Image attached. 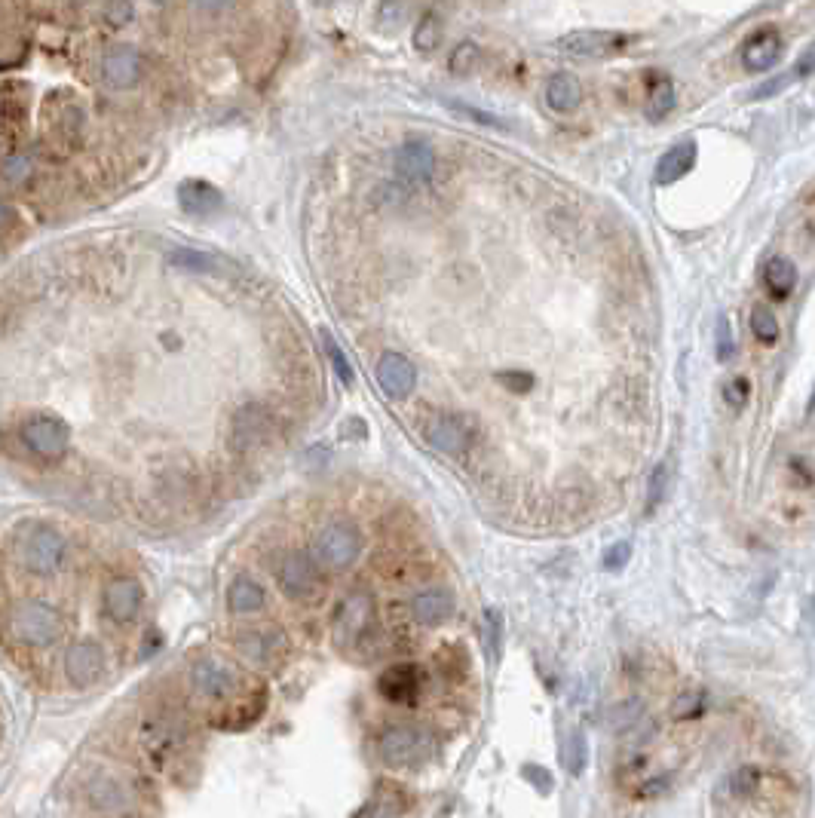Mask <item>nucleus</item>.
I'll use <instances>...</instances> for the list:
<instances>
[{
    "label": "nucleus",
    "mask_w": 815,
    "mask_h": 818,
    "mask_svg": "<svg viewBox=\"0 0 815 818\" xmlns=\"http://www.w3.org/2000/svg\"><path fill=\"white\" fill-rule=\"evenodd\" d=\"M154 4H166V0H154Z\"/></svg>",
    "instance_id": "50"
},
{
    "label": "nucleus",
    "mask_w": 815,
    "mask_h": 818,
    "mask_svg": "<svg viewBox=\"0 0 815 818\" xmlns=\"http://www.w3.org/2000/svg\"><path fill=\"white\" fill-rule=\"evenodd\" d=\"M699 705H702L699 693H684L681 702H678V708H675V717H693L699 711Z\"/></svg>",
    "instance_id": "44"
},
{
    "label": "nucleus",
    "mask_w": 815,
    "mask_h": 818,
    "mask_svg": "<svg viewBox=\"0 0 815 818\" xmlns=\"http://www.w3.org/2000/svg\"><path fill=\"white\" fill-rule=\"evenodd\" d=\"M478 43H472V40H463L457 50L451 53V62H448V68H451V74L454 77H466V74H472L475 71V65H478Z\"/></svg>",
    "instance_id": "33"
},
{
    "label": "nucleus",
    "mask_w": 815,
    "mask_h": 818,
    "mask_svg": "<svg viewBox=\"0 0 815 818\" xmlns=\"http://www.w3.org/2000/svg\"><path fill=\"white\" fill-rule=\"evenodd\" d=\"M178 206L187 212V215H197V218H209L215 215L221 206H224V197L221 190L209 181H200V178H190L178 187Z\"/></svg>",
    "instance_id": "18"
},
{
    "label": "nucleus",
    "mask_w": 815,
    "mask_h": 818,
    "mask_svg": "<svg viewBox=\"0 0 815 818\" xmlns=\"http://www.w3.org/2000/svg\"><path fill=\"white\" fill-rule=\"evenodd\" d=\"M132 16H135V10H132V0H108V4H105V19H108L114 28L129 25V22H132Z\"/></svg>",
    "instance_id": "37"
},
{
    "label": "nucleus",
    "mask_w": 815,
    "mask_h": 818,
    "mask_svg": "<svg viewBox=\"0 0 815 818\" xmlns=\"http://www.w3.org/2000/svg\"><path fill=\"white\" fill-rule=\"evenodd\" d=\"M264 604H267V592H264V586L255 580V576H249V573L233 576V583L227 586V607H230V613L252 616V613L264 610Z\"/></svg>",
    "instance_id": "23"
},
{
    "label": "nucleus",
    "mask_w": 815,
    "mask_h": 818,
    "mask_svg": "<svg viewBox=\"0 0 815 818\" xmlns=\"http://www.w3.org/2000/svg\"><path fill=\"white\" fill-rule=\"evenodd\" d=\"M436 169V154L426 141H405L396 151V172L411 181H426Z\"/></svg>",
    "instance_id": "22"
},
{
    "label": "nucleus",
    "mask_w": 815,
    "mask_h": 818,
    "mask_svg": "<svg viewBox=\"0 0 815 818\" xmlns=\"http://www.w3.org/2000/svg\"><path fill=\"white\" fill-rule=\"evenodd\" d=\"M190 4H194L197 10H203V13H221V10H227L233 0H190Z\"/></svg>",
    "instance_id": "45"
},
{
    "label": "nucleus",
    "mask_w": 815,
    "mask_h": 818,
    "mask_svg": "<svg viewBox=\"0 0 815 818\" xmlns=\"http://www.w3.org/2000/svg\"><path fill=\"white\" fill-rule=\"evenodd\" d=\"M782 59V37L776 31H757L745 46H742V65L751 74L770 71Z\"/></svg>",
    "instance_id": "20"
},
{
    "label": "nucleus",
    "mask_w": 815,
    "mask_h": 818,
    "mask_svg": "<svg viewBox=\"0 0 815 818\" xmlns=\"http://www.w3.org/2000/svg\"><path fill=\"white\" fill-rule=\"evenodd\" d=\"M276 583L285 598L292 601H313L319 595V570L310 561V555L301 552H285L276 561Z\"/></svg>",
    "instance_id": "8"
},
{
    "label": "nucleus",
    "mask_w": 815,
    "mask_h": 818,
    "mask_svg": "<svg viewBox=\"0 0 815 818\" xmlns=\"http://www.w3.org/2000/svg\"><path fill=\"white\" fill-rule=\"evenodd\" d=\"M273 411L261 402H249L243 408H236L230 417V448L236 454H252L264 448L273 436Z\"/></svg>",
    "instance_id": "6"
},
{
    "label": "nucleus",
    "mask_w": 815,
    "mask_h": 818,
    "mask_svg": "<svg viewBox=\"0 0 815 818\" xmlns=\"http://www.w3.org/2000/svg\"><path fill=\"white\" fill-rule=\"evenodd\" d=\"M629 46V37L619 31H570L555 40V50L577 59H604L616 56Z\"/></svg>",
    "instance_id": "11"
},
{
    "label": "nucleus",
    "mask_w": 815,
    "mask_h": 818,
    "mask_svg": "<svg viewBox=\"0 0 815 818\" xmlns=\"http://www.w3.org/2000/svg\"><path fill=\"white\" fill-rule=\"evenodd\" d=\"M757 785H760V773H757L754 766L736 769V776H733V791H736V794H754Z\"/></svg>",
    "instance_id": "39"
},
{
    "label": "nucleus",
    "mask_w": 815,
    "mask_h": 818,
    "mask_svg": "<svg viewBox=\"0 0 815 818\" xmlns=\"http://www.w3.org/2000/svg\"><path fill=\"white\" fill-rule=\"evenodd\" d=\"M423 439L426 445L445 454V457H460L472 445V429L466 426L463 417L454 414H436L423 423Z\"/></svg>",
    "instance_id": "12"
},
{
    "label": "nucleus",
    "mask_w": 815,
    "mask_h": 818,
    "mask_svg": "<svg viewBox=\"0 0 815 818\" xmlns=\"http://www.w3.org/2000/svg\"><path fill=\"white\" fill-rule=\"evenodd\" d=\"M7 629L19 647L53 650L65 638V616L56 604L43 598H22L10 607Z\"/></svg>",
    "instance_id": "2"
},
{
    "label": "nucleus",
    "mask_w": 815,
    "mask_h": 818,
    "mask_svg": "<svg viewBox=\"0 0 815 818\" xmlns=\"http://www.w3.org/2000/svg\"><path fill=\"white\" fill-rule=\"evenodd\" d=\"M632 558V546L629 543H613L607 552H604V567L607 570H622Z\"/></svg>",
    "instance_id": "41"
},
{
    "label": "nucleus",
    "mask_w": 815,
    "mask_h": 818,
    "mask_svg": "<svg viewBox=\"0 0 815 818\" xmlns=\"http://www.w3.org/2000/svg\"><path fill=\"white\" fill-rule=\"evenodd\" d=\"M141 74H145V65L135 46H111L102 56V77L111 89H132Z\"/></svg>",
    "instance_id": "15"
},
{
    "label": "nucleus",
    "mask_w": 815,
    "mask_h": 818,
    "mask_svg": "<svg viewBox=\"0 0 815 818\" xmlns=\"http://www.w3.org/2000/svg\"><path fill=\"white\" fill-rule=\"evenodd\" d=\"M724 399H727L733 408H742V405H745V399H748V380H745V377L730 380L727 387H724Z\"/></svg>",
    "instance_id": "42"
},
{
    "label": "nucleus",
    "mask_w": 815,
    "mask_h": 818,
    "mask_svg": "<svg viewBox=\"0 0 815 818\" xmlns=\"http://www.w3.org/2000/svg\"><path fill=\"white\" fill-rule=\"evenodd\" d=\"M68 552H71L68 537L56 524L22 521L13 531V558L25 573L37 576V580H50V576L62 573Z\"/></svg>",
    "instance_id": "1"
},
{
    "label": "nucleus",
    "mask_w": 815,
    "mask_h": 818,
    "mask_svg": "<svg viewBox=\"0 0 815 818\" xmlns=\"http://www.w3.org/2000/svg\"><path fill=\"white\" fill-rule=\"evenodd\" d=\"M693 166H696V144H693V141L675 144V148L665 151V154L659 157V163H656V181H659V184L681 181Z\"/></svg>",
    "instance_id": "25"
},
{
    "label": "nucleus",
    "mask_w": 815,
    "mask_h": 818,
    "mask_svg": "<svg viewBox=\"0 0 815 818\" xmlns=\"http://www.w3.org/2000/svg\"><path fill=\"white\" fill-rule=\"evenodd\" d=\"M733 353H736V344H733V334H730V322L721 316V322H717V359L730 362Z\"/></svg>",
    "instance_id": "38"
},
{
    "label": "nucleus",
    "mask_w": 815,
    "mask_h": 818,
    "mask_svg": "<svg viewBox=\"0 0 815 818\" xmlns=\"http://www.w3.org/2000/svg\"><path fill=\"white\" fill-rule=\"evenodd\" d=\"M62 668H65L68 684L77 687V690H86L92 684H99V678L105 675V650H102V644L92 641V638L71 641L65 647Z\"/></svg>",
    "instance_id": "9"
},
{
    "label": "nucleus",
    "mask_w": 815,
    "mask_h": 818,
    "mask_svg": "<svg viewBox=\"0 0 815 818\" xmlns=\"http://www.w3.org/2000/svg\"><path fill=\"white\" fill-rule=\"evenodd\" d=\"M497 380L503 383L509 393H527V390L534 387V377L524 374V371H503V374H497Z\"/></svg>",
    "instance_id": "40"
},
{
    "label": "nucleus",
    "mask_w": 815,
    "mask_h": 818,
    "mask_svg": "<svg viewBox=\"0 0 815 818\" xmlns=\"http://www.w3.org/2000/svg\"><path fill=\"white\" fill-rule=\"evenodd\" d=\"M457 111L469 114L472 120H485V126H500V120H497V117H491V114H485V111H475V108H466V105H457Z\"/></svg>",
    "instance_id": "46"
},
{
    "label": "nucleus",
    "mask_w": 815,
    "mask_h": 818,
    "mask_svg": "<svg viewBox=\"0 0 815 818\" xmlns=\"http://www.w3.org/2000/svg\"><path fill=\"white\" fill-rule=\"evenodd\" d=\"M439 43H442V19L436 13H426L414 28V50L433 53L439 50Z\"/></svg>",
    "instance_id": "31"
},
{
    "label": "nucleus",
    "mask_w": 815,
    "mask_h": 818,
    "mask_svg": "<svg viewBox=\"0 0 815 818\" xmlns=\"http://www.w3.org/2000/svg\"><path fill=\"white\" fill-rule=\"evenodd\" d=\"M319 334H322V350H325V356H328V362H331L334 374H338V380L344 383V387H353V383H356V374H353V365H350L347 353L341 350V344L334 341L325 328H322Z\"/></svg>",
    "instance_id": "30"
},
{
    "label": "nucleus",
    "mask_w": 815,
    "mask_h": 818,
    "mask_svg": "<svg viewBox=\"0 0 815 818\" xmlns=\"http://www.w3.org/2000/svg\"><path fill=\"white\" fill-rule=\"evenodd\" d=\"M564 763H567V769H570L573 776H580L583 769H586V763H589V748H586V736H583V733H573V736L567 739Z\"/></svg>",
    "instance_id": "34"
},
{
    "label": "nucleus",
    "mask_w": 815,
    "mask_h": 818,
    "mask_svg": "<svg viewBox=\"0 0 815 818\" xmlns=\"http://www.w3.org/2000/svg\"><path fill=\"white\" fill-rule=\"evenodd\" d=\"M580 99H583V86H580V80L573 77V74L561 71V74L549 77V83H546V105L552 111L570 114L573 108L580 105Z\"/></svg>",
    "instance_id": "26"
},
{
    "label": "nucleus",
    "mask_w": 815,
    "mask_h": 818,
    "mask_svg": "<svg viewBox=\"0 0 815 818\" xmlns=\"http://www.w3.org/2000/svg\"><path fill=\"white\" fill-rule=\"evenodd\" d=\"M282 647H285V638L279 632H264V629H252V632H243L236 638V650L243 653L252 665L276 662Z\"/></svg>",
    "instance_id": "24"
},
{
    "label": "nucleus",
    "mask_w": 815,
    "mask_h": 818,
    "mask_svg": "<svg viewBox=\"0 0 815 818\" xmlns=\"http://www.w3.org/2000/svg\"><path fill=\"white\" fill-rule=\"evenodd\" d=\"M638 714H641V705H638V702H629V705L616 708L613 720H616V727H619V724H622V727H632L635 720H638Z\"/></svg>",
    "instance_id": "43"
},
{
    "label": "nucleus",
    "mask_w": 815,
    "mask_h": 818,
    "mask_svg": "<svg viewBox=\"0 0 815 818\" xmlns=\"http://www.w3.org/2000/svg\"><path fill=\"white\" fill-rule=\"evenodd\" d=\"M377 754L380 760L393 766V769H411L417 763L426 760L429 754V739L423 730L417 727H408V724H396V727H387L377 739Z\"/></svg>",
    "instance_id": "7"
},
{
    "label": "nucleus",
    "mask_w": 815,
    "mask_h": 818,
    "mask_svg": "<svg viewBox=\"0 0 815 818\" xmlns=\"http://www.w3.org/2000/svg\"><path fill=\"white\" fill-rule=\"evenodd\" d=\"M451 613H454V595L442 586L420 589L411 598V616L420 625H442L445 619H451Z\"/></svg>",
    "instance_id": "19"
},
{
    "label": "nucleus",
    "mask_w": 815,
    "mask_h": 818,
    "mask_svg": "<svg viewBox=\"0 0 815 818\" xmlns=\"http://www.w3.org/2000/svg\"><path fill=\"white\" fill-rule=\"evenodd\" d=\"M359 549H362V537L356 527L350 521H331L316 531L310 543V561L316 564V570L341 573L359 558Z\"/></svg>",
    "instance_id": "3"
},
{
    "label": "nucleus",
    "mask_w": 815,
    "mask_h": 818,
    "mask_svg": "<svg viewBox=\"0 0 815 818\" xmlns=\"http://www.w3.org/2000/svg\"><path fill=\"white\" fill-rule=\"evenodd\" d=\"M420 687H423L420 668L411 665V662L390 665V668L377 678L380 696L387 699V702H393V705H411V702L420 696Z\"/></svg>",
    "instance_id": "16"
},
{
    "label": "nucleus",
    "mask_w": 815,
    "mask_h": 818,
    "mask_svg": "<svg viewBox=\"0 0 815 818\" xmlns=\"http://www.w3.org/2000/svg\"><path fill=\"white\" fill-rule=\"evenodd\" d=\"M19 436H22V445L28 448V454L43 463L62 460L71 448V426L59 414H50V411L31 414L22 423Z\"/></svg>",
    "instance_id": "4"
},
{
    "label": "nucleus",
    "mask_w": 815,
    "mask_h": 818,
    "mask_svg": "<svg viewBox=\"0 0 815 818\" xmlns=\"http://www.w3.org/2000/svg\"><path fill=\"white\" fill-rule=\"evenodd\" d=\"M4 218H7V212H4V206H0V224H4Z\"/></svg>",
    "instance_id": "49"
},
{
    "label": "nucleus",
    "mask_w": 815,
    "mask_h": 818,
    "mask_svg": "<svg viewBox=\"0 0 815 818\" xmlns=\"http://www.w3.org/2000/svg\"><path fill=\"white\" fill-rule=\"evenodd\" d=\"M763 282L779 301H785L794 292V285H797V267L788 258L776 255V258H770V264L763 267Z\"/></svg>",
    "instance_id": "27"
},
{
    "label": "nucleus",
    "mask_w": 815,
    "mask_h": 818,
    "mask_svg": "<svg viewBox=\"0 0 815 818\" xmlns=\"http://www.w3.org/2000/svg\"><path fill=\"white\" fill-rule=\"evenodd\" d=\"M166 261L175 270H187V273H215L218 270V258H212L206 252H194V249H172Z\"/></svg>",
    "instance_id": "29"
},
{
    "label": "nucleus",
    "mask_w": 815,
    "mask_h": 818,
    "mask_svg": "<svg viewBox=\"0 0 815 818\" xmlns=\"http://www.w3.org/2000/svg\"><path fill=\"white\" fill-rule=\"evenodd\" d=\"M34 172V163L22 154H7L4 160H0V175H4V181L10 184H25Z\"/></svg>",
    "instance_id": "35"
},
{
    "label": "nucleus",
    "mask_w": 815,
    "mask_h": 818,
    "mask_svg": "<svg viewBox=\"0 0 815 818\" xmlns=\"http://www.w3.org/2000/svg\"><path fill=\"white\" fill-rule=\"evenodd\" d=\"M665 488H668V463L662 460L653 472H650V481H647V509H656L665 497Z\"/></svg>",
    "instance_id": "36"
},
{
    "label": "nucleus",
    "mask_w": 815,
    "mask_h": 818,
    "mask_svg": "<svg viewBox=\"0 0 815 818\" xmlns=\"http://www.w3.org/2000/svg\"><path fill=\"white\" fill-rule=\"evenodd\" d=\"M86 797L92 803L95 812H102V815H123L132 803L129 791L123 782H117L114 776L108 773H99V776H92L89 785H86Z\"/></svg>",
    "instance_id": "17"
},
{
    "label": "nucleus",
    "mask_w": 815,
    "mask_h": 818,
    "mask_svg": "<svg viewBox=\"0 0 815 818\" xmlns=\"http://www.w3.org/2000/svg\"><path fill=\"white\" fill-rule=\"evenodd\" d=\"M671 108H675V86H671L668 77H656L653 86H650V95H647V120H662Z\"/></svg>",
    "instance_id": "28"
},
{
    "label": "nucleus",
    "mask_w": 815,
    "mask_h": 818,
    "mask_svg": "<svg viewBox=\"0 0 815 818\" xmlns=\"http://www.w3.org/2000/svg\"><path fill=\"white\" fill-rule=\"evenodd\" d=\"M751 331H754V338L760 341V344H776V338H779V322H776V316L766 310V307H754L751 310Z\"/></svg>",
    "instance_id": "32"
},
{
    "label": "nucleus",
    "mask_w": 815,
    "mask_h": 818,
    "mask_svg": "<svg viewBox=\"0 0 815 818\" xmlns=\"http://www.w3.org/2000/svg\"><path fill=\"white\" fill-rule=\"evenodd\" d=\"M25 86L22 83H7L0 86V132L7 138H19L28 123V102L22 99Z\"/></svg>",
    "instance_id": "21"
},
{
    "label": "nucleus",
    "mask_w": 815,
    "mask_h": 818,
    "mask_svg": "<svg viewBox=\"0 0 815 818\" xmlns=\"http://www.w3.org/2000/svg\"><path fill=\"white\" fill-rule=\"evenodd\" d=\"M374 622H377V607L371 592L356 589L341 601L338 616H334V641L341 647H359L374 629Z\"/></svg>",
    "instance_id": "5"
},
{
    "label": "nucleus",
    "mask_w": 815,
    "mask_h": 818,
    "mask_svg": "<svg viewBox=\"0 0 815 818\" xmlns=\"http://www.w3.org/2000/svg\"><path fill=\"white\" fill-rule=\"evenodd\" d=\"M190 684H194L197 696H203L209 702H221V699L233 696L236 675H233V668L224 665L221 659L203 656V659L194 662V668H190Z\"/></svg>",
    "instance_id": "13"
},
{
    "label": "nucleus",
    "mask_w": 815,
    "mask_h": 818,
    "mask_svg": "<svg viewBox=\"0 0 815 818\" xmlns=\"http://www.w3.org/2000/svg\"><path fill=\"white\" fill-rule=\"evenodd\" d=\"M377 383H380V390L387 393L390 399H408L417 387V368L408 356L402 353H383L377 359Z\"/></svg>",
    "instance_id": "14"
},
{
    "label": "nucleus",
    "mask_w": 815,
    "mask_h": 818,
    "mask_svg": "<svg viewBox=\"0 0 815 818\" xmlns=\"http://www.w3.org/2000/svg\"><path fill=\"white\" fill-rule=\"evenodd\" d=\"M524 776H527V779H534V782H537L540 788H546V791L552 788V779L540 776V766H527V769H524Z\"/></svg>",
    "instance_id": "47"
},
{
    "label": "nucleus",
    "mask_w": 815,
    "mask_h": 818,
    "mask_svg": "<svg viewBox=\"0 0 815 818\" xmlns=\"http://www.w3.org/2000/svg\"><path fill=\"white\" fill-rule=\"evenodd\" d=\"M371 818H402L396 809H390V806H377L374 812H371Z\"/></svg>",
    "instance_id": "48"
},
{
    "label": "nucleus",
    "mask_w": 815,
    "mask_h": 818,
    "mask_svg": "<svg viewBox=\"0 0 815 818\" xmlns=\"http://www.w3.org/2000/svg\"><path fill=\"white\" fill-rule=\"evenodd\" d=\"M141 607H145V589H141L135 576L120 573V576H114V580H108V586L102 592V610L114 625H132L138 619Z\"/></svg>",
    "instance_id": "10"
}]
</instances>
